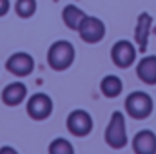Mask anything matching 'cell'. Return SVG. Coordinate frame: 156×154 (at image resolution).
Instances as JSON below:
<instances>
[{
    "mask_svg": "<svg viewBox=\"0 0 156 154\" xmlns=\"http://www.w3.org/2000/svg\"><path fill=\"white\" fill-rule=\"evenodd\" d=\"M75 45L67 40H56L47 51V64L53 71H66L75 62Z\"/></svg>",
    "mask_w": 156,
    "mask_h": 154,
    "instance_id": "obj_1",
    "label": "cell"
},
{
    "mask_svg": "<svg viewBox=\"0 0 156 154\" xmlns=\"http://www.w3.org/2000/svg\"><path fill=\"white\" fill-rule=\"evenodd\" d=\"M105 143L111 147V149H123L127 145V129H125V116L122 111H115L111 114V120L105 127Z\"/></svg>",
    "mask_w": 156,
    "mask_h": 154,
    "instance_id": "obj_2",
    "label": "cell"
},
{
    "mask_svg": "<svg viewBox=\"0 0 156 154\" xmlns=\"http://www.w3.org/2000/svg\"><path fill=\"white\" fill-rule=\"evenodd\" d=\"M125 113L134 118V120H145L153 114L154 103L151 94L144 93V91H133L127 98H125Z\"/></svg>",
    "mask_w": 156,
    "mask_h": 154,
    "instance_id": "obj_3",
    "label": "cell"
},
{
    "mask_svg": "<svg viewBox=\"0 0 156 154\" xmlns=\"http://www.w3.org/2000/svg\"><path fill=\"white\" fill-rule=\"evenodd\" d=\"M53 107H55L53 100L45 93H35V94H31L29 100H27V103H26L27 114L31 116L33 120H37V121L47 120L51 116V113H53Z\"/></svg>",
    "mask_w": 156,
    "mask_h": 154,
    "instance_id": "obj_4",
    "label": "cell"
},
{
    "mask_svg": "<svg viewBox=\"0 0 156 154\" xmlns=\"http://www.w3.org/2000/svg\"><path fill=\"white\" fill-rule=\"evenodd\" d=\"M78 35H80L82 42H85V44H91V45L98 44L105 37V24L96 16L85 15V18L82 20V24L78 27Z\"/></svg>",
    "mask_w": 156,
    "mask_h": 154,
    "instance_id": "obj_5",
    "label": "cell"
},
{
    "mask_svg": "<svg viewBox=\"0 0 156 154\" xmlns=\"http://www.w3.org/2000/svg\"><path fill=\"white\" fill-rule=\"evenodd\" d=\"M66 125H67V131L73 136L83 138V136L91 134V131H93V118L83 109H75V111H71L67 114Z\"/></svg>",
    "mask_w": 156,
    "mask_h": 154,
    "instance_id": "obj_6",
    "label": "cell"
},
{
    "mask_svg": "<svg viewBox=\"0 0 156 154\" xmlns=\"http://www.w3.org/2000/svg\"><path fill=\"white\" fill-rule=\"evenodd\" d=\"M111 60L120 69H129L136 62V47L129 40H118L111 47Z\"/></svg>",
    "mask_w": 156,
    "mask_h": 154,
    "instance_id": "obj_7",
    "label": "cell"
},
{
    "mask_svg": "<svg viewBox=\"0 0 156 154\" xmlns=\"http://www.w3.org/2000/svg\"><path fill=\"white\" fill-rule=\"evenodd\" d=\"M5 69L15 76L26 78L35 71V58L29 53H24V51L13 53L5 62Z\"/></svg>",
    "mask_w": 156,
    "mask_h": 154,
    "instance_id": "obj_8",
    "label": "cell"
},
{
    "mask_svg": "<svg viewBox=\"0 0 156 154\" xmlns=\"http://www.w3.org/2000/svg\"><path fill=\"white\" fill-rule=\"evenodd\" d=\"M151 27H153V16L149 13H142L136 20V27H134V42L138 45V51H142V53L147 51Z\"/></svg>",
    "mask_w": 156,
    "mask_h": 154,
    "instance_id": "obj_9",
    "label": "cell"
},
{
    "mask_svg": "<svg viewBox=\"0 0 156 154\" xmlns=\"http://www.w3.org/2000/svg\"><path fill=\"white\" fill-rule=\"evenodd\" d=\"M27 96V87L26 83L22 82H13V83H7L4 89H2V102L9 107H16L20 105Z\"/></svg>",
    "mask_w": 156,
    "mask_h": 154,
    "instance_id": "obj_10",
    "label": "cell"
},
{
    "mask_svg": "<svg viewBox=\"0 0 156 154\" xmlns=\"http://www.w3.org/2000/svg\"><path fill=\"white\" fill-rule=\"evenodd\" d=\"M133 151L136 154H156V134L149 129H144L133 138Z\"/></svg>",
    "mask_w": 156,
    "mask_h": 154,
    "instance_id": "obj_11",
    "label": "cell"
},
{
    "mask_svg": "<svg viewBox=\"0 0 156 154\" xmlns=\"http://www.w3.org/2000/svg\"><path fill=\"white\" fill-rule=\"evenodd\" d=\"M136 75L138 78L147 83V85H156V56H144L138 65H136Z\"/></svg>",
    "mask_w": 156,
    "mask_h": 154,
    "instance_id": "obj_12",
    "label": "cell"
},
{
    "mask_svg": "<svg viewBox=\"0 0 156 154\" xmlns=\"http://www.w3.org/2000/svg\"><path fill=\"white\" fill-rule=\"evenodd\" d=\"M83 18H85V13L75 4H67L62 9V20H64L66 27H69L71 31H78V27H80Z\"/></svg>",
    "mask_w": 156,
    "mask_h": 154,
    "instance_id": "obj_13",
    "label": "cell"
},
{
    "mask_svg": "<svg viewBox=\"0 0 156 154\" xmlns=\"http://www.w3.org/2000/svg\"><path fill=\"white\" fill-rule=\"evenodd\" d=\"M100 91L105 98H118L123 91V82L116 75H107L100 82Z\"/></svg>",
    "mask_w": 156,
    "mask_h": 154,
    "instance_id": "obj_14",
    "label": "cell"
},
{
    "mask_svg": "<svg viewBox=\"0 0 156 154\" xmlns=\"http://www.w3.org/2000/svg\"><path fill=\"white\" fill-rule=\"evenodd\" d=\"M15 13L20 18H31L37 13V0H16L15 2Z\"/></svg>",
    "mask_w": 156,
    "mask_h": 154,
    "instance_id": "obj_15",
    "label": "cell"
},
{
    "mask_svg": "<svg viewBox=\"0 0 156 154\" xmlns=\"http://www.w3.org/2000/svg\"><path fill=\"white\" fill-rule=\"evenodd\" d=\"M73 143L66 138H56L49 143V154H73Z\"/></svg>",
    "mask_w": 156,
    "mask_h": 154,
    "instance_id": "obj_16",
    "label": "cell"
},
{
    "mask_svg": "<svg viewBox=\"0 0 156 154\" xmlns=\"http://www.w3.org/2000/svg\"><path fill=\"white\" fill-rule=\"evenodd\" d=\"M11 9V2L9 0H0V16H5Z\"/></svg>",
    "mask_w": 156,
    "mask_h": 154,
    "instance_id": "obj_17",
    "label": "cell"
},
{
    "mask_svg": "<svg viewBox=\"0 0 156 154\" xmlns=\"http://www.w3.org/2000/svg\"><path fill=\"white\" fill-rule=\"evenodd\" d=\"M0 152H16V151H15V149H0Z\"/></svg>",
    "mask_w": 156,
    "mask_h": 154,
    "instance_id": "obj_18",
    "label": "cell"
}]
</instances>
